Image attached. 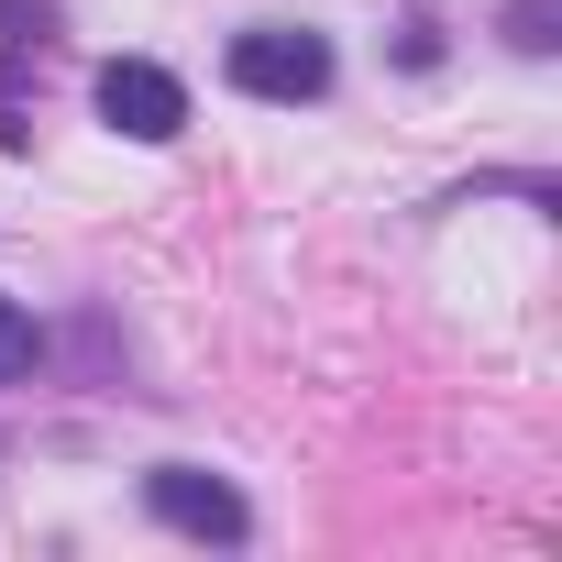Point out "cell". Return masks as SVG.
<instances>
[{"label": "cell", "mask_w": 562, "mask_h": 562, "mask_svg": "<svg viewBox=\"0 0 562 562\" xmlns=\"http://www.w3.org/2000/svg\"><path fill=\"white\" fill-rule=\"evenodd\" d=\"M100 122L133 133V144H177V133H188V89H177L155 56H111V67H100Z\"/></svg>", "instance_id": "2"}, {"label": "cell", "mask_w": 562, "mask_h": 562, "mask_svg": "<svg viewBox=\"0 0 562 562\" xmlns=\"http://www.w3.org/2000/svg\"><path fill=\"white\" fill-rule=\"evenodd\" d=\"M232 89H243V100H288V111H299V100L331 89V45H321L310 23H254V34L232 45Z\"/></svg>", "instance_id": "1"}, {"label": "cell", "mask_w": 562, "mask_h": 562, "mask_svg": "<svg viewBox=\"0 0 562 562\" xmlns=\"http://www.w3.org/2000/svg\"><path fill=\"white\" fill-rule=\"evenodd\" d=\"M551 23H562L551 0H507V45H518V56H551V45H562Z\"/></svg>", "instance_id": "5"}, {"label": "cell", "mask_w": 562, "mask_h": 562, "mask_svg": "<svg viewBox=\"0 0 562 562\" xmlns=\"http://www.w3.org/2000/svg\"><path fill=\"white\" fill-rule=\"evenodd\" d=\"M144 507H155L166 529H188V540H221V551L254 529V507H243L221 474H199V463H155V474H144Z\"/></svg>", "instance_id": "3"}, {"label": "cell", "mask_w": 562, "mask_h": 562, "mask_svg": "<svg viewBox=\"0 0 562 562\" xmlns=\"http://www.w3.org/2000/svg\"><path fill=\"white\" fill-rule=\"evenodd\" d=\"M34 353H45L34 310H23V299H0V386H23V375H34Z\"/></svg>", "instance_id": "4"}, {"label": "cell", "mask_w": 562, "mask_h": 562, "mask_svg": "<svg viewBox=\"0 0 562 562\" xmlns=\"http://www.w3.org/2000/svg\"><path fill=\"white\" fill-rule=\"evenodd\" d=\"M45 23H56L45 0H0V45H45Z\"/></svg>", "instance_id": "6"}]
</instances>
